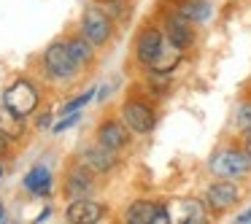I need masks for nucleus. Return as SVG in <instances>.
Segmentation results:
<instances>
[{
  "label": "nucleus",
  "mask_w": 251,
  "mask_h": 224,
  "mask_svg": "<svg viewBox=\"0 0 251 224\" xmlns=\"http://www.w3.org/2000/svg\"><path fill=\"white\" fill-rule=\"evenodd\" d=\"M0 135L8 138V141H19L25 135V116L11 111L6 103L0 105Z\"/></svg>",
  "instance_id": "nucleus-14"
},
{
  "label": "nucleus",
  "mask_w": 251,
  "mask_h": 224,
  "mask_svg": "<svg viewBox=\"0 0 251 224\" xmlns=\"http://www.w3.org/2000/svg\"><path fill=\"white\" fill-rule=\"evenodd\" d=\"M3 216H6V211H3V205H0V219H3Z\"/></svg>",
  "instance_id": "nucleus-27"
},
{
  "label": "nucleus",
  "mask_w": 251,
  "mask_h": 224,
  "mask_svg": "<svg viewBox=\"0 0 251 224\" xmlns=\"http://www.w3.org/2000/svg\"><path fill=\"white\" fill-rule=\"evenodd\" d=\"M170 208V222H181V224H195V222H205V200H178Z\"/></svg>",
  "instance_id": "nucleus-12"
},
{
  "label": "nucleus",
  "mask_w": 251,
  "mask_h": 224,
  "mask_svg": "<svg viewBox=\"0 0 251 224\" xmlns=\"http://www.w3.org/2000/svg\"><path fill=\"white\" fill-rule=\"evenodd\" d=\"M243 149L249 151V157H251V130H246V132H243Z\"/></svg>",
  "instance_id": "nucleus-23"
},
{
  "label": "nucleus",
  "mask_w": 251,
  "mask_h": 224,
  "mask_svg": "<svg viewBox=\"0 0 251 224\" xmlns=\"http://www.w3.org/2000/svg\"><path fill=\"white\" fill-rule=\"evenodd\" d=\"M49 122H51V116H41V119H38V127H49Z\"/></svg>",
  "instance_id": "nucleus-24"
},
{
  "label": "nucleus",
  "mask_w": 251,
  "mask_h": 224,
  "mask_svg": "<svg viewBox=\"0 0 251 224\" xmlns=\"http://www.w3.org/2000/svg\"><path fill=\"white\" fill-rule=\"evenodd\" d=\"M165 30L159 27H143L141 35L135 38V60L146 65L149 71L157 73H170L173 65L178 62V54L168 60V49H165Z\"/></svg>",
  "instance_id": "nucleus-1"
},
{
  "label": "nucleus",
  "mask_w": 251,
  "mask_h": 224,
  "mask_svg": "<svg viewBox=\"0 0 251 224\" xmlns=\"http://www.w3.org/2000/svg\"><path fill=\"white\" fill-rule=\"evenodd\" d=\"M165 38H168V44L173 46V49H178V51L192 49V44H195L192 22L186 17H181L178 11L168 14V17H165Z\"/></svg>",
  "instance_id": "nucleus-8"
},
{
  "label": "nucleus",
  "mask_w": 251,
  "mask_h": 224,
  "mask_svg": "<svg viewBox=\"0 0 251 224\" xmlns=\"http://www.w3.org/2000/svg\"><path fill=\"white\" fill-rule=\"evenodd\" d=\"M3 103H6L11 111H17L19 116H30L35 108H38V89H35L30 81L19 78V81H14L11 87L6 89Z\"/></svg>",
  "instance_id": "nucleus-5"
},
{
  "label": "nucleus",
  "mask_w": 251,
  "mask_h": 224,
  "mask_svg": "<svg viewBox=\"0 0 251 224\" xmlns=\"http://www.w3.org/2000/svg\"><path fill=\"white\" fill-rule=\"evenodd\" d=\"M0 175H3V168H0Z\"/></svg>",
  "instance_id": "nucleus-28"
},
{
  "label": "nucleus",
  "mask_w": 251,
  "mask_h": 224,
  "mask_svg": "<svg viewBox=\"0 0 251 224\" xmlns=\"http://www.w3.org/2000/svg\"><path fill=\"white\" fill-rule=\"evenodd\" d=\"M235 124H238V130H251V100H246V103L238 105V111H235Z\"/></svg>",
  "instance_id": "nucleus-20"
},
{
  "label": "nucleus",
  "mask_w": 251,
  "mask_h": 224,
  "mask_svg": "<svg viewBox=\"0 0 251 224\" xmlns=\"http://www.w3.org/2000/svg\"><path fill=\"white\" fill-rule=\"evenodd\" d=\"M122 122L130 127V132L146 135V132H151L154 124H157V114H154L151 105L141 103V100H127V103L122 105Z\"/></svg>",
  "instance_id": "nucleus-6"
},
{
  "label": "nucleus",
  "mask_w": 251,
  "mask_h": 224,
  "mask_svg": "<svg viewBox=\"0 0 251 224\" xmlns=\"http://www.w3.org/2000/svg\"><path fill=\"white\" fill-rule=\"evenodd\" d=\"M92 46L95 44L89 38H84V35H81V38H71V41H68V49H71V54L76 57L78 65H84V62L92 60Z\"/></svg>",
  "instance_id": "nucleus-18"
},
{
  "label": "nucleus",
  "mask_w": 251,
  "mask_h": 224,
  "mask_svg": "<svg viewBox=\"0 0 251 224\" xmlns=\"http://www.w3.org/2000/svg\"><path fill=\"white\" fill-rule=\"evenodd\" d=\"M98 143L119 151V149H125L130 143V127L125 122H103L98 127Z\"/></svg>",
  "instance_id": "nucleus-10"
},
{
  "label": "nucleus",
  "mask_w": 251,
  "mask_h": 224,
  "mask_svg": "<svg viewBox=\"0 0 251 224\" xmlns=\"http://www.w3.org/2000/svg\"><path fill=\"white\" fill-rule=\"evenodd\" d=\"M81 35L89 38L95 46H103L111 38V17L100 6L87 8L81 17Z\"/></svg>",
  "instance_id": "nucleus-7"
},
{
  "label": "nucleus",
  "mask_w": 251,
  "mask_h": 224,
  "mask_svg": "<svg viewBox=\"0 0 251 224\" xmlns=\"http://www.w3.org/2000/svg\"><path fill=\"white\" fill-rule=\"evenodd\" d=\"M68 195L76 200V197H87L89 189H92V178L87 175V168H76L71 175H68V184H65Z\"/></svg>",
  "instance_id": "nucleus-16"
},
{
  "label": "nucleus",
  "mask_w": 251,
  "mask_h": 224,
  "mask_svg": "<svg viewBox=\"0 0 251 224\" xmlns=\"http://www.w3.org/2000/svg\"><path fill=\"white\" fill-rule=\"evenodd\" d=\"M6 141H8V138H3V135H0V151L6 149Z\"/></svg>",
  "instance_id": "nucleus-25"
},
{
  "label": "nucleus",
  "mask_w": 251,
  "mask_h": 224,
  "mask_svg": "<svg viewBox=\"0 0 251 224\" xmlns=\"http://www.w3.org/2000/svg\"><path fill=\"white\" fill-rule=\"evenodd\" d=\"M159 208H162V202L135 200V202H132V205L125 211V222H130V224H157Z\"/></svg>",
  "instance_id": "nucleus-13"
},
{
  "label": "nucleus",
  "mask_w": 251,
  "mask_h": 224,
  "mask_svg": "<svg viewBox=\"0 0 251 224\" xmlns=\"http://www.w3.org/2000/svg\"><path fill=\"white\" fill-rule=\"evenodd\" d=\"M44 68L51 78H73L78 62H76V57L71 54L68 44L54 41V44H49V49L44 51Z\"/></svg>",
  "instance_id": "nucleus-3"
},
{
  "label": "nucleus",
  "mask_w": 251,
  "mask_h": 224,
  "mask_svg": "<svg viewBox=\"0 0 251 224\" xmlns=\"http://www.w3.org/2000/svg\"><path fill=\"white\" fill-rule=\"evenodd\" d=\"M78 116H81V114H78V111H73V114H68V119H65V122H60V124L54 127V132H62V130H65V127L76 124V122H78Z\"/></svg>",
  "instance_id": "nucleus-22"
},
{
  "label": "nucleus",
  "mask_w": 251,
  "mask_h": 224,
  "mask_svg": "<svg viewBox=\"0 0 251 224\" xmlns=\"http://www.w3.org/2000/svg\"><path fill=\"white\" fill-rule=\"evenodd\" d=\"M208 168L216 178H246L251 173V157L243 146L227 143L208 159Z\"/></svg>",
  "instance_id": "nucleus-2"
},
{
  "label": "nucleus",
  "mask_w": 251,
  "mask_h": 224,
  "mask_svg": "<svg viewBox=\"0 0 251 224\" xmlns=\"http://www.w3.org/2000/svg\"><path fill=\"white\" fill-rule=\"evenodd\" d=\"M240 200V189L238 184H232L229 178H222V181H213L211 186L205 189V205L213 216H222V213L232 211Z\"/></svg>",
  "instance_id": "nucleus-4"
},
{
  "label": "nucleus",
  "mask_w": 251,
  "mask_h": 224,
  "mask_svg": "<svg viewBox=\"0 0 251 224\" xmlns=\"http://www.w3.org/2000/svg\"><path fill=\"white\" fill-rule=\"evenodd\" d=\"M49 186H51V173L44 168V165L33 168L27 175H25V189L33 192V195H44V192H49Z\"/></svg>",
  "instance_id": "nucleus-17"
},
{
  "label": "nucleus",
  "mask_w": 251,
  "mask_h": 224,
  "mask_svg": "<svg viewBox=\"0 0 251 224\" xmlns=\"http://www.w3.org/2000/svg\"><path fill=\"white\" fill-rule=\"evenodd\" d=\"M92 95H95V89H87V92H84V95H78L76 100H71V103L65 105V114H73V111H78L81 105H87L89 100H92Z\"/></svg>",
  "instance_id": "nucleus-21"
},
{
  "label": "nucleus",
  "mask_w": 251,
  "mask_h": 224,
  "mask_svg": "<svg viewBox=\"0 0 251 224\" xmlns=\"http://www.w3.org/2000/svg\"><path fill=\"white\" fill-rule=\"evenodd\" d=\"M81 165H84V168H89L92 173H108L111 168H116L114 149L103 146V143L84 149V154H81Z\"/></svg>",
  "instance_id": "nucleus-9"
},
{
  "label": "nucleus",
  "mask_w": 251,
  "mask_h": 224,
  "mask_svg": "<svg viewBox=\"0 0 251 224\" xmlns=\"http://www.w3.org/2000/svg\"><path fill=\"white\" fill-rule=\"evenodd\" d=\"M65 216H68L71 224H95L100 216H103V208H100L98 202L87 200V197H76V200L68 205Z\"/></svg>",
  "instance_id": "nucleus-11"
},
{
  "label": "nucleus",
  "mask_w": 251,
  "mask_h": 224,
  "mask_svg": "<svg viewBox=\"0 0 251 224\" xmlns=\"http://www.w3.org/2000/svg\"><path fill=\"white\" fill-rule=\"evenodd\" d=\"M100 8H103L111 19H122L127 14V0H100Z\"/></svg>",
  "instance_id": "nucleus-19"
},
{
  "label": "nucleus",
  "mask_w": 251,
  "mask_h": 224,
  "mask_svg": "<svg viewBox=\"0 0 251 224\" xmlns=\"http://www.w3.org/2000/svg\"><path fill=\"white\" fill-rule=\"evenodd\" d=\"M246 219H251V211H249V213H243V216H240V222H246Z\"/></svg>",
  "instance_id": "nucleus-26"
},
{
  "label": "nucleus",
  "mask_w": 251,
  "mask_h": 224,
  "mask_svg": "<svg viewBox=\"0 0 251 224\" xmlns=\"http://www.w3.org/2000/svg\"><path fill=\"white\" fill-rule=\"evenodd\" d=\"M176 11L181 17H186L189 22H205L211 17V3L208 0H178L176 3Z\"/></svg>",
  "instance_id": "nucleus-15"
}]
</instances>
